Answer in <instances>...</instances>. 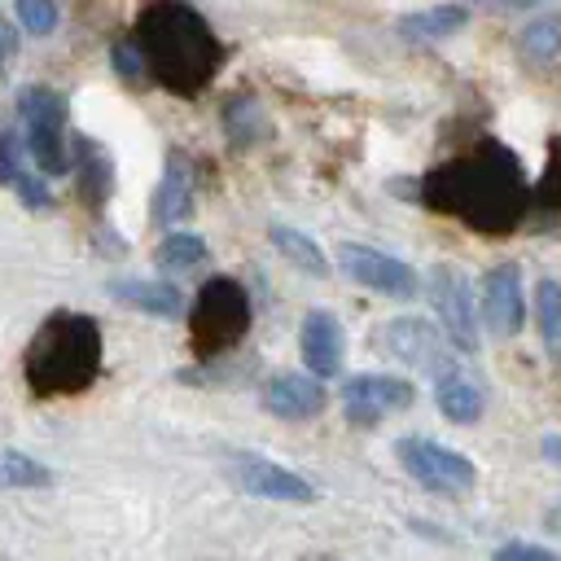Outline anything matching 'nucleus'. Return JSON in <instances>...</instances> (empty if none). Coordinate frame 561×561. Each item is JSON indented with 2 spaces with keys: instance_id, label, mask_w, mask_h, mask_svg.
Instances as JSON below:
<instances>
[{
  "instance_id": "obj_24",
  "label": "nucleus",
  "mask_w": 561,
  "mask_h": 561,
  "mask_svg": "<svg viewBox=\"0 0 561 561\" xmlns=\"http://www.w3.org/2000/svg\"><path fill=\"white\" fill-rule=\"evenodd\" d=\"M53 473L48 465H39L35 456L18 451V447H4L0 451V486H13V491H26V486H48Z\"/></svg>"
},
{
  "instance_id": "obj_3",
  "label": "nucleus",
  "mask_w": 561,
  "mask_h": 561,
  "mask_svg": "<svg viewBox=\"0 0 561 561\" xmlns=\"http://www.w3.org/2000/svg\"><path fill=\"white\" fill-rule=\"evenodd\" d=\"M26 386L35 394H83L101 377V329L88 311H53L26 342Z\"/></svg>"
},
{
  "instance_id": "obj_28",
  "label": "nucleus",
  "mask_w": 561,
  "mask_h": 561,
  "mask_svg": "<svg viewBox=\"0 0 561 561\" xmlns=\"http://www.w3.org/2000/svg\"><path fill=\"white\" fill-rule=\"evenodd\" d=\"M13 188H18V197L31 206V210H48L53 206V193H48V184L31 171V167H22L18 175H13Z\"/></svg>"
},
{
  "instance_id": "obj_33",
  "label": "nucleus",
  "mask_w": 561,
  "mask_h": 561,
  "mask_svg": "<svg viewBox=\"0 0 561 561\" xmlns=\"http://www.w3.org/2000/svg\"><path fill=\"white\" fill-rule=\"evenodd\" d=\"M548 526H552V530H561V508H552V513H548Z\"/></svg>"
},
{
  "instance_id": "obj_15",
  "label": "nucleus",
  "mask_w": 561,
  "mask_h": 561,
  "mask_svg": "<svg viewBox=\"0 0 561 561\" xmlns=\"http://www.w3.org/2000/svg\"><path fill=\"white\" fill-rule=\"evenodd\" d=\"M114 302L131 307V311H145V316H158V320H171L184 311V294L180 285L171 280H136V276H118L105 285Z\"/></svg>"
},
{
  "instance_id": "obj_10",
  "label": "nucleus",
  "mask_w": 561,
  "mask_h": 561,
  "mask_svg": "<svg viewBox=\"0 0 561 561\" xmlns=\"http://www.w3.org/2000/svg\"><path fill=\"white\" fill-rule=\"evenodd\" d=\"M412 399H416L412 381L390 373H351L342 381V408H346V421L355 425H377L381 416L412 408Z\"/></svg>"
},
{
  "instance_id": "obj_23",
  "label": "nucleus",
  "mask_w": 561,
  "mask_h": 561,
  "mask_svg": "<svg viewBox=\"0 0 561 561\" xmlns=\"http://www.w3.org/2000/svg\"><path fill=\"white\" fill-rule=\"evenodd\" d=\"M535 316H539V333H543L548 355L561 364V280L535 285Z\"/></svg>"
},
{
  "instance_id": "obj_4",
  "label": "nucleus",
  "mask_w": 561,
  "mask_h": 561,
  "mask_svg": "<svg viewBox=\"0 0 561 561\" xmlns=\"http://www.w3.org/2000/svg\"><path fill=\"white\" fill-rule=\"evenodd\" d=\"M250 333V294L232 276H210L188 307V342L202 359L232 351Z\"/></svg>"
},
{
  "instance_id": "obj_12",
  "label": "nucleus",
  "mask_w": 561,
  "mask_h": 561,
  "mask_svg": "<svg viewBox=\"0 0 561 561\" xmlns=\"http://www.w3.org/2000/svg\"><path fill=\"white\" fill-rule=\"evenodd\" d=\"M526 320V302H522V267L517 263H495L482 276V324L495 337H513Z\"/></svg>"
},
{
  "instance_id": "obj_6",
  "label": "nucleus",
  "mask_w": 561,
  "mask_h": 561,
  "mask_svg": "<svg viewBox=\"0 0 561 561\" xmlns=\"http://www.w3.org/2000/svg\"><path fill=\"white\" fill-rule=\"evenodd\" d=\"M394 456L434 495H465L478 482V469H473L469 456H460V451H451V447H443V443H434L425 434H403L394 443Z\"/></svg>"
},
{
  "instance_id": "obj_29",
  "label": "nucleus",
  "mask_w": 561,
  "mask_h": 561,
  "mask_svg": "<svg viewBox=\"0 0 561 561\" xmlns=\"http://www.w3.org/2000/svg\"><path fill=\"white\" fill-rule=\"evenodd\" d=\"M491 561H561V552H552V548H543V543L513 539V543H500Z\"/></svg>"
},
{
  "instance_id": "obj_9",
  "label": "nucleus",
  "mask_w": 561,
  "mask_h": 561,
  "mask_svg": "<svg viewBox=\"0 0 561 561\" xmlns=\"http://www.w3.org/2000/svg\"><path fill=\"white\" fill-rule=\"evenodd\" d=\"M337 267H342L355 285H364V289H373V294H386V298H412V294L421 289V276H416L403 259L381 254V250L359 245V241L337 245Z\"/></svg>"
},
{
  "instance_id": "obj_1",
  "label": "nucleus",
  "mask_w": 561,
  "mask_h": 561,
  "mask_svg": "<svg viewBox=\"0 0 561 561\" xmlns=\"http://www.w3.org/2000/svg\"><path fill=\"white\" fill-rule=\"evenodd\" d=\"M526 175L500 145H482L465 158L434 167L421 180V202L478 232H508L526 215Z\"/></svg>"
},
{
  "instance_id": "obj_32",
  "label": "nucleus",
  "mask_w": 561,
  "mask_h": 561,
  "mask_svg": "<svg viewBox=\"0 0 561 561\" xmlns=\"http://www.w3.org/2000/svg\"><path fill=\"white\" fill-rule=\"evenodd\" d=\"M486 9H530V4H539V0H482Z\"/></svg>"
},
{
  "instance_id": "obj_18",
  "label": "nucleus",
  "mask_w": 561,
  "mask_h": 561,
  "mask_svg": "<svg viewBox=\"0 0 561 561\" xmlns=\"http://www.w3.org/2000/svg\"><path fill=\"white\" fill-rule=\"evenodd\" d=\"M70 149H75V158H70V171H79V193H83V202H92V206H101L105 197H110V188H114V175H110V158L88 140V136H75L70 140Z\"/></svg>"
},
{
  "instance_id": "obj_14",
  "label": "nucleus",
  "mask_w": 561,
  "mask_h": 561,
  "mask_svg": "<svg viewBox=\"0 0 561 561\" xmlns=\"http://www.w3.org/2000/svg\"><path fill=\"white\" fill-rule=\"evenodd\" d=\"M329 403L320 377L311 373H280L263 386V408L280 421H302V416H316L320 408Z\"/></svg>"
},
{
  "instance_id": "obj_25",
  "label": "nucleus",
  "mask_w": 561,
  "mask_h": 561,
  "mask_svg": "<svg viewBox=\"0 0 561 561\" xmlns=\"http://www.w3.org/2000/svg\"><path fill=\"white\" fill-rule=\"evenodd\" d=\"M206 259V241L197 237V232H171V237H162V245H158V254H153V263L162 267V272H188V267H197Z\"/></svg>"
},
{
  "instance_id": "obj_31",
  "label": "nucleus",
  "mask_w": 561,
  "mask_h": 561,
  "mask_svg": "<svg viewBox=\"0 0 561 561\" xmlns=\"http://www.w3.org/2000/svg\"><path fill=\"white\" fill-rule=\"evenodd\" d=\"M539 451L552 460V465H561V434H543V443H539Z\"/></svg>"
},
{
  "instance_id": "obj_19",
  "label": "nucleus",
  "mask_w": 561,
  "mask_h": 561,
  "mask_svg": "<svg viewBox=\"0 0 561 561\" xmlns=\"http://www.w3.org/2000/svg\"><path fill=\"white\" fill-rule=\"evenodd\" d=\"M465 22H469V9L465 4H430V9L403 13L399 18V35H408V39H447Z\"/></svg>"
},
{
  "instance_id": "obj_22",
  "label": "nucleus",
  "mask_w": 561,
  "mask_h": 561,
  "mask_svg": "<svg viewBox=\"0 0 561 561\" xmlns=\"http://www.w3.org/2000/svg\"><path fill=\"white\" fill-rule=\"evenodd\" d=\"M224 131H228V140H232L237 149L259 145V140L267 136V114H263V105H259L254 96H232V101L224 105Z\"/></svg>"
},
{
  "instance_id": "obj_11",
  "label": "nucleus",
  "mask_w": 561,
  "mask_h": 561,
  "mask_svg": "<svg viewBox=\"0 0 561 561\" xmlns=\"http://www.w3.org/2000/svg\"><path fill=\"white\" fill-rule=\"evenodd\" d=\"M228 478H232L237 491L259 495V500H280V504H316V495H320L307 478H298L294 469H280V465H272L267 456H254V451L237 456L228 465Z\"/></svg>"
},
{
  "instance_id": "obj_8",
  "label": "nucleus",
  "mask_w": 561,
  "mask_h": 561,
  "mask_svg": "<svg viewBox=\"0 0 561 561\" xmlns=\"http://www.w3.org/2000/svg\"><path fill=\"white\" fill-rule=\"evenodd\" d=\"M377 346L390 355V359H399V364H408V368H425V373H447L451 368V351H447V342H443V333L430 324V320H421V316H399V320H386L381 329H377Z\"/></svg>"
},
{
  "instance_id": "obj_5",
  "label": "nucleus",
  "mask_w": 561,
  "mask_h": 561,
  "mask_svg": "<svg viewBox=\"0 0 561 561\" xmlns=\"http://www.w3.org/2000/svg\"><path fill=\"white\" fill-rule=\"evenodd\" d=\"M22 114V145L39 175H66L70 171V140H66V101L53 88H22L18 92Z\"/></svg>"
},
{
  "instance_id": "obj_26",
  "label": "nucleus",
  "mask_w": 561,
  "mask_h": 561,
  "mask_svg": "<svg viewBox=\"0 0 561 561\" xmlns=\"http://www.w3.org/2000/svg\"><path fill=\"white\" fill-rule=\"evenodd\" d=\"M13 9L31 35H48L57 26V0H13Z\"/></svg>"
},
{
  "instance_id": "obj_2",
  "label": "nucleus",
  "mask_w": 561,
  "mask_h": 561,
  "mask_svg": "<svg viewBox=\"0 0 561 561\" xmlns=\"http://www.w3.org/2000/svg\"><path fill=\"white\" fill-rule=\"evenodd\" d=\"M131 39L149 66V79L180 96H197L224 61V44L215 39L210 22L184 0H149Z\"/></svg>"
},
{
  "instance_id": "obj_17",
  "label": "nucleus",
  "mask_w": 561,
  "mask_h": 561,
  "mask_svg": "<svg viewBox=\"0 0 561 561\" xmlns=\"http://www.w3.org/2000/svg\"><path fill=\"white\" fill-rule=\"evenodd\" d=\"M184 215H193V180H188V167L180 158H171L167 162V175L153 188V224L171 228Z\"/></svg>"
},
{
  "instance_id": "obj_7",
  "label": "nucleus",
  "mask_w": 561,
  "mask_h": 561,
  "mask_svg": "<svg viewBox=\"0 0 561 561\" xmlns=\"http://www.w3.org/2000/svg\"><path fill=\"white\" fill-rule=\"evenodd\" d=\"M425 294L430 307L456 351H478V311H473V289L456 263H434L425 272Z\"/></svg>"
},
{
  "instance_id": "obj_16",
  "label": "nucleus",
  "mask_w": 561,
  "mask_h": 561,
  "mask_svg": "<svg viewBox=\"0 0 561 561\" xmlns=\"http://www.w3.org/2000/svg\"><path fill=\"white\" fill-rule=\"evenodd\" d=\"M434 403H438V412H443L447 421L473 425V421L482 416V408H486V394H482L478 377H469V373H460V368H447V373L434 377Z\"/></svg>"
},
{
  "instance_id": "obj_21",
  "label": "nucleus",
  "mask_w": 561,
  "mask_h": 561,
  "mask_svg": "<svg viewBox=\"0 0 561 561\" xmlns=\"http://www.w3.org/2000/svg\"><path fill=\"white\" fill-rule=\"evenodd\" d=\"M272 245H276V254L280 259H289L298 272H307V276H329V259H324V250L307 237V232H298V228H285V224H276L272 232Z\"/></svg>"
},
{
  "instance_id": "obj_27",
  "label": "nucleus",
  "mask_w": 561,
  "mask_h": 561,
  "mask_svg": "<svg viewBox=\"0 0 561 561\" xmlns=\"http://www.w3.org/2000/svg\"><path fill=\"white\" fill-rule=\"evenodd\" d=\"M114 66H118V75H123L127 83H145V79H149V66H145L140 48H136V39H118V44H114Z\"/></svg>"
},
{
  "instance_id": "obj_20",
  "label": "nucleus",
  "mask_w": 561,
  "mask_h": 561,
  "mask_svg": "<svg viewBox=\"0 0 561 561\" xmlns=\"http://www.w3.org/2000/svg\"><path fill=\"white\" fill-rule=\"evenodd\" d=\"M517 53H522V61H530V66H548V61L561 53V13L530 18V22L517 31Z\"/></svg>"
},
{
  "instance_id": "obj_13",
  "label": "nucleus",
  "mask_w": 561,
  "mask_h": 561,
  "mask_svg": "<svg viewBox=\"0 0 561 561\" xmlns=\"http://www.w3.org/2000/svg\"><path fill=\"white\" fill-rule=\"evenodd\" d=\"M298 351H302V364L311 377H333L342 368V351H346V333L337 324L333 311L316 307L302 316V329H298Z\"/></svg>"
},
{
  "instance_id": "obj_30",
  "label": "nucleus",
  "mask_w": 561,
  "mask_h": 561,
  "mask_svg": "<svg viewBox=\"0 0 561 561\" xmlns=\"http://www.w3.org/2000/svg\"><path fill=\"white\" fill-rule=\"evenodd\" d=\"M13 48H18V39H13V26H9L4 18H0V66H4L9 57H13Z\"/></svg>"
}]
</instances>
